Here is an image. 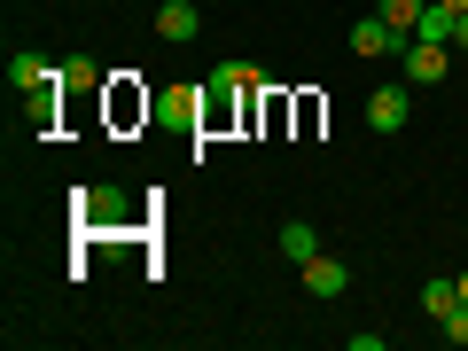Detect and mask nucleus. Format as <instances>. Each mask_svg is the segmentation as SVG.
<instances>
[{"instance_id":"obj_1","label":"nucleus","mask_w":468,"mask_h":351,"mask_svg":"<svg viewBox=\"0 0 468 351\" xmlns=\"http://www.w3.org/2000/svg\"><path fill=\"white\" fill-rule=\"evenodd\" d=\"M399 70H406L414 86H437V79L452 70V48H445V39H406V48H399Z\"/></svg>"},{"instance_id":"obj_2","label":"nucleus","mask_w":468,"mask_h":351,"mask_svg":"<svg viewBox=\"0 0 468 351\" xmlns=\"http://www.w3.org/2000/svg\"><path fill=\"white\" fill-rule=\"evenodd\" d=\"M406 117H414L406 86H375V94H367V125H375V133H406Z\"/></svg>"},{"instance_id":"obj_3","label":"nucleus","mask_w":468,"mask_h":351,"mask_svg":"<svg viewBox=\"0 0 468 351\" xmlns=\"http://www.w3.org/2000/svg\"><path fill=\"white\" fill-rule=\"evenodd\" d=\"M406 48V32H390L383 16H359L351 24V55H367V63H383V55H399Z\"/></svg>"},{"instance_id":"obj_4","label":"nucleus","mask_w":468,"mask_h":351,"mask_svg":"<svg viewBox=\"0 0 468 351\" xmlns=\"http://www.w3.org/2000/svg\"><path fill=\"white\" fill-rule=\"evenodd\" d=\"M156 32H165L172 48H187V39L203 32V16H196V0H165V8H156Z\"/></svg>"},{"instance_id":"obj_5","label":"nucleus","mask_w":468,"mask_h":351,"mask_svg":"<svg viewBox=\"0 0 468 351\" xmlns=\"http://www.w3.org/2000/svg\"><path fill=\"white\" fill-rule=\"evenodd\" d=\"M8 79H16V94H48L63 70H55L48 55H8Z\"/></svg>"},{"instance_id":"obj_6","label":"nucleus","mask_w":468,"mask_h":351,"mask_svg":"<svg viewBox=\"0 0 468 351\" xmlns=\"http://www.w3.org/2000/svg\"><path fill=\"white\" fill-rule=\"evenodd\" d=\"M304 289H313V297H344V289H351V266H335L328 250L304 258Z\"/></svg>"},{"instance_id":"obj_7","label":"nucleus","mask_w":468,"mask_h":351,"mask_svg":"<svg viewBox=\"0 0 468 351\" xmlns=\"http://www.w3.org/2000/svg\"><path fill=\"white\" fill-rule=\"evenodd\" d=\"M452 24H461V8L430 0V8H421V24H414V39H445V48H452Z\"/></svg>"},{"instance_id":"obj_8","label":"nucleus","mask_w":468,"mask_h":351,"mask_svg":"<svg viewBox=\"0 0 468 351\" xmlns=\"http://www.w3.org/2000/svg\"><path fill=\"white\" fill-rule=\"evenodd\" d=\"M211 86L242 101V94H258V70H250V63H218V70H211Z\"/></svg>"},{"instance_id":"obj_9","label":"nucleus","mask_w":468,"mask_h":351,"mask_svg":"<svg viewBox=\"0 0 468 351\" xmlns=\"http://www.w3.org/2000/svg\"><path fill=\"white\" fill-rule=\"evenodd\" d=\"M282 258H297V266H304V258H320V234L304 227V218H289V227H282Z\"/></svg>"},{"instance_id":"obj_10","label":"nucleus","mask_w":468,"mask_h":351,"mask_svg":"<svg viewBox=\"0 0 468 351\" xmlns=\"http://www.w3.org/2000/svg\"><path fill=\"white\" fill-rule=\"evenodd\" d=\"M421 8H430V0H383V24H390V32H406V39H414Z\"/></svg>"},{"instance_id":"obj_11","label":"nucleus","mask_w":468,"mask_h":351,"mask_svg":"<svg viewBox=\"0 0 468 351\" xmlns=\"http://www.w3.org/2000/svg\"><path fill=\"white\" fill-rule=\"evenodd\" d=\"M421 304H430V320H445L452 304H461V289H452V273H445V282H430V289H421Z\"/></svg>"},{"instance_id":"obj_12","label":"nucleus","mask_w":468,"mask_h":351,"mask_svg":"<svg viewBox=\"0 0 468 351\" xmlns=\"http://www.w3.org/2000/svg\"><path fill=\"white\" fill-rule=\"evenodd\" d=\"M110 117H117V125H133V117H149V94H125V86H117V101H110Z\"/></svg>"},{"instance_id":"obj_13","label":"nucleus","mask_w":468,"mask_h":351,"mask_svg":"<svg viewBox=\"0 0 468 351\" xmlns=\"http://www.w3.org/2000/svg\"><path fill=\"white\" fill-rule=\"evenodd\" d=\"M63 79H70V86H101V63H94V55H70Z\"/></svg>"},{"instance_id":"obj_14","label":"nucleus","mask_w":468,"mask_h":351,"mask_svg":"<svg viewBox=\"0 0 468 351\" xmlns=\"http://www.w3.org/2000/svg\"><path fill=\"white\" fill-rule=\"evenodd\" d=\"M437 328H445V344H468V304H452V313L437 320Z\"/></svg>"},{"instance_id":"obj_15","label":"nucleus","mask_w":468,"mask_h":351,"mask_svg":"<svg viewBox=\"0 0 468 351\" xmlns=\"http://www.w3.org/2000/svg\"><path fill=\"white\" fill-rule=\"evenodd\" d=\"M452 48H461V55H468V8H461V24H452Z\"/></svg>"},{"instance_id":"obj_16","label":"nucleus","mask_w":468,"mask_h":351,"mask_svg":"<svg viewBox=\"0 0 468 351\" xmlns=\"http://www.w3.org/2000/svg\"><path fill=\"white\" fill-rule=\"evenodd\" d=\"M452 289H461V304H468V266H461V273H452Z\"/></svg>"},{"instance_id":"obj_17","label":"nucleus","mask_w":468,"mask_h":351,"mask_svg":"<svg viewBox=\"0 0 468 351\" xmlns=\"http://www.w3.org/2000/svg\"><path fill=\"white\" fill-rule=\"evenodd\" d=\"M445 8H468V0H445Z\"/></svg>"}]
</instances>
